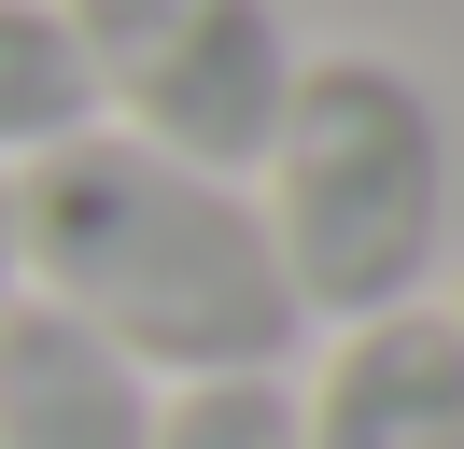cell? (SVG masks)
I'll return each instance as SVG.
<instances>
[{
  "label": "cell",
  "instance_id": "obj_1",
  "mask_svg": "<svg viewBox=\"0 0 464 449\" xmlns=\"http://www.w3.org/2000/svg\"><path fill=\"white\" fill-rule=\"evenodd\" d=\"M14 267H29L43 309L113 337L141 379H267L310 337L282 253H267L254 183L141 155L113 127L14 168Z\"/></svg>",
  "mask_w": 464,
  "mask_h": 449
},
{
  "label": "cell",
  "instance_id": "obj_2",
  "mask_svg": "<svg viewBox=\"0 0 464 449\" xmlns=\"http://www.w3.org/2000/svg\"><path fill=\"white\" fill-rule=\"evenodd\" d=\"M267 253H282L310 323H380L422 309L436 253H450V112L408 56H295V99L267 127Z\"/></svg>",
  "mask_w": 464,
  "mask_h": 449
},
{
  "label": "cell",
  "instance_id": "obj_3",
  "mask_svg": "<svg viewBox=\"0 0 464 449\" xmlns=\"http://www.w3.org/2000/svg\"><path fill=\"white\" fill-rule=\"evenodd\" d=\"M57 14H71V56H85V99L113 140L254 183L267 127L295 99L282 0H57Z\"/></svg>",
  "mask_w": 464,
  "mask_h": 449
},
{
  "label": "cell",
  "instance_id": "obj_4",
  "mask_svg": "<svg viewBox=\"0 0 464 449\" xmlns=\"http://www.w3.org/2000/svg\"><path fill=\"white\" fill-rule=\"evenodd\" d=\"M295 449H464V323L450 309L338 323L324 379L295 393Z\"/></svg>",
  "mask_w": 464,
  "mask_h": 449
},
{
  "label": "cell",
  "instance_id": "obj_5",
  "mask_svg": "<svg viewBox=\"0 0 464 449\" xmlns=\"http://www.w3.org/2000/svg\"><path fill=\"white\" fill-rule=\"evenodd\" d=\"M0 449H155V379L71 309H0Z\"/></svg>",
  "mask_w": 464,
  "mask_h": 449
},
{
  "label": "cell",
  "instance_id": "obj_6",
  "mask_svg": "<svg viewBox=\"0 0 464 449\" xmlns=\"http://www.w3.org/2000/svg\"><path fill=\"white\" fill-rule=\"evenodd\" d=\"M99 99H85V56H71V14L57 0H0V168L85 140Z\"/></svg>",
  "mask_w": 464,
  "mask_h": 449
},
{
  "label": "cell",
  "instance_id": "obj_7",
  "mask_svg": "<svg viewBox=\"0 0 464 449\" xmlns=\"http://www.w3.org/2000/svg\"><path fill=\"white\" fill-rule=\"evenodd\" d=\"M155 449H295V379H169L155 393Z\"/></svg>",
  "mask_w": 464,
  "mask_h": 449
},
{
  "label": "cell",
  "instance_id": "obj_8",
  "mask_svg": "<svg viewBox=\"0 0 464 449\" xmlns=\"http://www.w3.org/2000/svg\"><path fill=\"white\" fill-rule=\"evenodd\" d=\"M29 295V267H14V168H0V309Z\"/></svg>",
  "mask_w": 464,
  "mask_h": 449
},
{
  "label": "cell",
  "instance_id": "obj_9",
  "mask_svg": "<svg viewBox=\"0 0 464 449\" xmlns=\"http://www.w3.org/2000/svg\"><path fill=\"white\" fill-rule=\"evenodd\" d=\"M450 323H464V295H450Z\"/></svg>",
  "mask_w": 464,
  "mask_h": 449
}]
</instances>
